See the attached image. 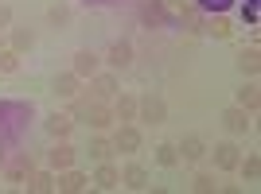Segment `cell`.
I'll return each mask as SVG.
<instances>
[{"mask_svg": "<svg viewBox=\"0 0 261 194\" xmlns=\"http://www.w3.org/2000/svg\"><path fill=\"white\" fill-rule=\"evenodd\" d=\"M168 120V101H164L160 93H144L137 97V124H164Z\"/></svg>", "mask_w": 261, "mask_h": 194, "instance_id": "6da1fadb", "label": "cell"}, {"mask_svg": "<svg viewBox=\"0 0 261 194\" xmlns=\"http://www.w3.org/2000/svg\"><path fill=\"white\" fill-rule=\"evenodd\" d=\"M109 140H113V151H121V155H137L144 148V136H141L137 124H117Z\"/></svg>", "mask_w": 261, "mask_h": 194, "instance_id": "7a4b0ae2", "label": "cell"}, {"mask_svg": "<svg viewBox=\"0 0 261 194\" xmlns=\"http://www.w3.org/2000/svg\"><path fill=\"white\" fill-rule=\"evenodd\" d=\"M207 155H211V163H215V171H234L238 167V159H242V148L234 140H218L215 148H207Z\"/></svg>", "mask_w": 261, "mask_h": 194, "instance_id": "3957f363", "label": "cell"}, {"mask_svg": "<svg viewBox=\"0 0 261 194\" xmlns=\"http://www.w3.org/2000/svg\"><path fill=\"white\" fill-rule=\"evenodd\" d=\"M199 31L211 35V39H218V43H226V39H234V23H230L222 12H207L203 23H199Z\"/></svg>", "mask_w": 261, "mask_h": 194, "instance_id": "277c9868", "label": "cell"}, {"mask_svg": "<svg viewBox=\"0 0 261 194\" xmlns=\"http://www.w3.org/2000/svg\"><path fill=\"white\" fill-rule=\"evenodd\" d=\"M113 93H117V74L113 70H106V74H94L90 78V89H86V97L90 101H113Z\"/></svg>", "mask_w": 261, "mask_h": 194, "instance_id": "5b68a950", "label": "cell"}, {"mask_svg": "<svg viewBox=\"0 0 261 194\" xmlns=\"http://www.w3.org/2000/svg\"><path fill=\"white\" fill-rule=\"evenodd\" d=\"M74 159H78V148L70 140H55V148L47 151V167L51 171H66V167H74Z\"/></svg>", "mask_w": 261, "mask_h": 194, "instance_id": "8992f818", "label": "cell"}, {"mask_svg": "<svg viewBox=\"0 0 261 194\" xmlns=\"http://www.w3.org/2000/svg\"><path fill=\"white\" fill-rule=\"evenodd\" d=\"M253 113H246L242 105H230V109H222V128L230 132V136H246L250 132V124H253Z\"/></svg>", "mask_w": 261, "mask_h": 194, "instance_id": "52a82bcc", "label": "cell"}, {"mask_svg": "<svg viewBox=\"0 0 261 194\" xmlns=\"http://www.w3.org/2000/svg\"><path fill=\"white\" fill-rule=\"evenodd\" d=\"M90 186V175L86 171H74V167H66V171H55V190L63 194H78Z\"/></svg>", "mask_w": 261, "mask_h": 194, "instance_id": "ba28073f", "label": "cell"}, {"mask_svg": "<svg viewBox=\"0 0 261 194\" xmlns=\"http://www.w3.org/2000/svg\"><path fill=\"white\" fill-rule=\"evenodd\" d=\"M113 120H117V124H137V93H113Z\"/></svg>", "mask_w": 261, "mask_h": 194, "instance_id": "9c48e42d", "label": "cell"}, {"mask_svg": "<svg viewBox=\"0 0 261 194\" xmlns=\"http://www.w3.org/2000/svg\"><path fill=\"white\" fill-rule=\"evenodd\" d=\"M148 179H152V175H148V167H144V163H125V167H121V186H129V190H148Z\"/></svg>", "mask_w": 261, "mask_h": 194, "instance_id": "30bf717a", "label": "cell"}, {"mask_svg": "<svg viewBox=\"0 0 261 194\" xmlns=\"http://www.w3.org/2000/svg\"><path fill=\"white\" fill-rule=\"evenodd\" d=\"M106 62H109V70H129L133 66V43L129 39H117V43L106 51Z\"/></svg>", "mask_w": 261, "mask_h": 194, "instance_id": "8fae6325", "label": "cell"}, {"mask_svg": "<svg viewBox=\"0 0 261 194\" xmlns=\"http://www.w3.org/2000/svg\"><path fill=\"white\" fill-rule=\"evenodd\" d=\"M23 190H28V194H47V190H55V171H51V167H47V171L32 167V171H28V179H23Z\"/></svg>", "mask_w": 261, "mask_h": 194, "instance_id": "7c38bea8", "label": "cell"}, {"mask_svg": "<svg viewBox=\"0 0 261 194\" xmlns=\"http://www.w3.org/2000/svg\"><path fill=\"white\" fill-rule=\"evenodd\" d=\"M70 70H74L78 78H94L101 70V54H94L90 47H82V51L74 54V66H70Z\"/></svg>", "mask_w": 261, "mask_h": 194, "instance_id": "4fadbf2b", "label": "cell"}, {"mask_svg": "<svg viewBox=\"0 0 261 194\" xmlns=\"http://www.w3.org/2000/svg\"><path fill=\"white\" fill-rule=\"evenodd\" d=\"M175 151H179L184 163H199L203 155H207V140H203V136H184V140L175 144Z\"/></svg>", "mask_w": 261, "mask_h": 194, "instance_id": "5bb4252c", "label": "cell"}, {"mask_svg": "<svg viewBox=\"0 0 261 194\" xmlns=\"http://www.w3.org/2000/svg\"><path fill=\"white\" fill-rule=\"evenodd\" d=\"M78 86H82V78H78L74 70H66V74H55L51 93H55V97H63V101H70V97H78Z\"/></svg>", "mask_w": 261, "mask_h": 194, "instance_id": "9a60e30c", "label": "cell"}, {"mask_svg": "<svg viewBox=\"0 0 261 194\" xmlns=\"http://www.w3.org/2000/svg\"><path fill=\"white\" fill-rule=\"evenodd\" d=\"M35 167V155H28V151H20V155H16V159L8 163V167H4V179H8V183H23V179H28V171H32Z\"/></svg>", "mask_w": 261, "mask_h": 194, "instance_id": "2e32d148", "label": "cell"}, {"mask_svg": "<svg viewBox=\"0 0 261 194\" xmlns=\"http://www.w3.org/2000/svg\"><path fill=\"white\" fill-rule=\"evenodd\" d=\"M172 12L179 16V23H184V31H191V35L199 31V23H203V12H199L195 4H187V0H175V4H172Z\"/></svg>", "mask_w": 261, "mask_h": 194, "instance_id": "e0dca14e", "label": "cell"}, {"mask_svg": "<svg viewBox=\"0 0 261 194\" xmlns=\"http://www.w3.org/2000/svg\"><path fill=\"white\" fill-rule=\"evenodd\" d=\"M90 183L98 186V190H117V186H121V171L106 159V163H98V171H94V179H90Z\"/></svg>", "mask_w": 261, "mask_h": 194, "instance_id": "ac0fdd59", "label": "cell"}, {"mask_svg": "<svg viewBox=\"0 0 261 194\" xmlns=\"http://www.w3.org/2000/svg\"><path fill=\"white\" fill-rule=\"evenodd\" d=\"M74 124H78V120L70 117V113H51V117H47V132H51L55 140H70Z\"/></svg>", "mask_w": 261, "mask_h": 194, "instance_id": "d6986e66", "label": "cell"}, {"mask_svg": "<svg viewBox=\"0 0 261 194\" xmlns=\"http://www.w3.org/2000/svg\"><path fill=\"white\" fill-rule=\"evenodd\" d=\"M86 151H90V159H94V163H106V159H113V140H109L106 132H94Z\"/></svg>", "mask_w": 261, "mask_h": 194, "instance_id": "ffe728a7", "label": "cell"}, {"mask_svg": "<svg viewBox=\"0 0 261 194\" xmlns=\"http://www.w3.org/2000/svg\"><path fill=\"white\" fill-rule=\"evenodd\" d=\"M234 171L242 175V183H257V175H261V159H257V151H242V159Z\"/></svg>", "mask_w": 261, "mask_h": 194, "instance_id": "44dd1931", "label": "cell"}, {"mask_svg": "<svg viewBox=\"0 0 261 194\" xmlns=\"http://www.w3.org/2000/svg\"><path fill=\"white\" fill-rule=\"evenodd\" d=\"M234 105H242L246 109V113H257V105H261V93H257V82H246V86L238 89V93H234Z\"/></svg>", "mask_w": 261, "mask_h": 194, "instance_id": "7402d4cb", "label": "cell"}, {"mask_svg": "<svg viewBox=\"0 0 261 194\" xmlns=\"http://www.w3.org/2000/svg\"><path fill=\"white\" fill-rule=\"evenodd\" d=\"M238 70L246 78H257V70H261V54H257V47H242L238 51Z\"/></svg>", "mask_w": 261, "mask_h": 194, "instance_id": "603a6c76", "label": "cell"}, {"mask_svg": "<svg viewBox=\"0 0 261 194\" xmlns=\"http://www.w3.org/2000/svg\"><path fill=\"white\" fill-rule=\"evenodd\" d=\"M32 43H35V31H32V27H12V35H8V47H12L16 54L32 51Z\"/></svg>", "mask_w": 261, "mask_h": 194, "instance_id": "cb8c5ba5", "label": "cell"}, {"mask_svg": "<svg viewBox=\"0 0 261 194\" xmlns=\"http://www.w3.org/2000/svg\"><path fill=\"white\" fill-rule=\"evenodd\" d=\"M47 23H51L55 31H59V27H66V23H70V4H63V0H55L51 8H47Z\"/></svg>", "mask_w": 261, "mask_h": 194, "instance_id": "d4e9b609", "label": "cell"}, {"mask_svg": "<svg viewBox=\"0 0 261 194\" xmlns=\"http://www.w3.org/2000/svg\"><path fill=\"white\" fill-rule=\"evenodd\" d=\"M164 0H144V8H141V20L148 23V27H156V23H164Z\"/></svg>", "mask_w": 261, "mask_h": 194, "instance_id": "484cf974", "label": "cell"}, {"mask_svg": "<svg viewBox=\"0 0 261 194\" xmlns=\"http://www.w3.org/2000/svg\"><path fill=\"white\" fill-rule=\"evenodd\" d=\"M191 190H199V194H215L218 190V179L211 171H195L191 175Z\"/></svg>", "mask_w": 261, "mask_h": 194, "instance_id": "4316f807", "label": "cell"}, {"mask_svg": "<svg viewBox=\"0 0 261 194\" xmlns=\"http://www.w3.org/2000/svg\"><path fill=\"white\" fill-rule=\"evenodd\" d=\"M156 163H160V167H175V163H179V151H175V144H156V155H152Z\"/></svg>", "mask_w": 261, "mask_h": 194, "instance_id": "83f0119b", "label": "cell"}, {"mask_svg": "<svg viewBox=\"0 0 261 194\" xmlns=\"http://www.w3.org/2000/svg\"><path fill=\"white\" fill-rule=\"evenodd\" d=\"M20 70V54L12 47H0V74H16Z\"/></svg>", "mask_w": 261, "mask_h": 194, "instance_id": "f1b7e54d", "label": "cell"}, {"mask_svg": "<svg viewBox=\"0 0 261 194\" xmlns=\"http://www.w3.org/2000/svg\"><path fill=\"white\" fill-rule=\"evenodd\" d=\"M234 0H195V8L199 12H226Z\"/></svg>", "mask_w": 261, "mask_h": 194, "instance_id": "f546056e", "label": "cell"}, {"mask_svg": "<svg viewBox=\"0 0 261 194\" xmlns=\"http://www.w3.org/2000/svg\"><path fill=\"white\" fill-rule=\"evenodd\" d=\"M242 16H246L250 27H257V0H246V4H242Z\"/></svg>", "mask_w": 261, "mask_h": 194, "instance_id": "4dcf8cb0", "label": "cell"}, {"mask_svg": "<svg viewBox=\"0 0 261 194\" xmlns=\"http://www.w3.org/2000/svg\"><path fill=\"white\" fill-rule=\"evenodd\" d=\"M8 27H12V4L0 0V31H8Z\"/></svg>", "mask_w": 261, "mask_h": 194, "instance_id": "1f68e13d", "label": "cell"}, {"mask_svg": "<svg viewBox=\"0 0 261 194\" xmlns=\"http://www.w3.org/2000/svg\"><path fill=\"white\" fill-rule=\"evenodd\" d=\"M218 190H222V194H238L242 186H238V183H218Z\"/></svg>", "mask_w": 261, "mask_h": 194, "instance_id": "d6a6232c", "label": "cell"}, {"mask_svg": "<svg viewBox=\"0 0 261 194\" xmlns=\"http://www.w3.org/2000/svg\"><path fill=\"white\" fill-rule=\"evenodd\" d=\"M0 171H4V151H0Z\"/></svg>", "mask_w": 261, "mask_h": 194, "instance_id": "836d02e7", "label": "cell"}, {"mask_svg": "<svg viewBox=\"0 0 261 194\" xmlns=\"http://www.w3.org/2000/svg\"><path fill=\"white\" fill-rule=\"evenodd\" d=\"M0 47H4V31H0Z\"/></svg>", "mask_w": 261, "mask_h": 194, "instance_id": "e575fe53", "label": "cell"}]
</instances>
